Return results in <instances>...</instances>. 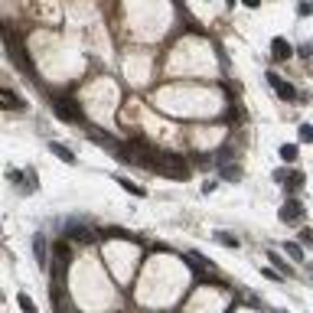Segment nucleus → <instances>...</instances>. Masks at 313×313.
<instances>
[{"label": "nucleus", "mask_w": 313, "mask_h": 313, "mask_svg": "<svg viewBox=\"0 0 313 313\" xmlns=\"http://www.w3.org/2000/svg\"><path fill=\"white\" fill-rule=\"evenodd\" d=\"M53 111H55V118L69 121V124H82V121H85L82 108H78L72 98H59V101H53Z\"/></svg>", "instance_id": "obj_1"}, {"label": "nucleus", "mask_w": 313, "mask_h": 313, "mask_svg": "<svg viewBox=\"0 0 313 313\" xmlns=\"http://www.w3.org/2000/svg\"><path fill=\"white\" fill-rule=\"evenodd\" d=\"M118 183L124 186L128 193H134V196H147V193H144V189H141V186H134V183H130V180H124V176H118Z\"/></svg>", "instance_id": "obj_14"}, {"label": "nucleus", "mask_w": 313, "mask_h": 313, "mask_svg": "<svg viewBox=\"0 0 313 313\" xmlns=\"http://www.w3.org/2000/svg\"><path fill=\"white\" fill-rule=\"evenodd\" d=\"M281 160H284V163H294V160H297V144H284V147H281Z\"/></svg>", "instance_id": "obj_10"}, {"label": "nucleus", "mask_w": 313, "mask_h": 313, "mask_svg": "<svg viewBox=\"0 0 313 313\" xmlns=\"http://www.w3.org/2000/svg\"><path fill=\"white\" fill-rule=\"evenodd\" d=\"M216 241H219V245H225V248H238V238H232L228 232H216Z\"/></svg>", "instance_id": "obj_11"}, {"label": "nucleus", "mask_w": 313, "mask_h": 313, "mask_svg": "<svg viewBox=\"0 0 313 313\" xmlns=\"http://www.w3.org/2000/svg\"><path fill=\"white\" fill-rule=\"evenodd\" d=\"M222 176H225V180H238L241 170H238V166H222Z\"/></svg>", "instance_id": "obj_16"}, {"label": "nucleus", "mask_w": 313, "mask_h": 313, "mask_svg": "<svg viewBox=\"0 0 313 313\" xmlns=\"http://www.w3.org/2000/svg\"><path fill=\"white\" fill-rule=\"evenodd\" d=\"M300 141H313V124H303L300 128Z\"/></svg>", "instance_id": "obj_18"}, {"label": "nucleus", "mask_w": 313, "mask_h": 313, "mask_svg": "<svg viewBox=\"0 0 313 313\" xmlns=\"http://www.w3.org/2000/svg\"><path fill=\"white\" fill-rule=\"evenodd\" d=\"M92 141H95L98 147H108V150H114V153L121 150V144L114 141V137H108V134H98V130H92Z\"/></svg>", "instance_id": "obj_6"}, {"label": "nucleus", "mask_w": 313, "mask_h": 313, "mask_svg": "<svg viewBox=\"0 0 313 313\" xmlns=\"http://www.w3.org/2000/svg\"><path fill=\"white\" fill-rule=\"evenodd\" d=\"M69 238H72V241H82V245H88V241H92V228L88 225H78V222H69Z\"/></svg>", "instance_id": "obj_3"}, {"label": "nucleus", "mask_w": 313, "mask_h": 313, "mask_svg": "<svg viewBox=\"0 0 313 313\" xmlns=\"http://www.w3.org/2000/svg\"><path fill=\"white\" fill-rule=\"evenodd\" d=\"M53 248H55V255H59V258H62V261H69V255H72V251H69V245H65V241H55Z\"/></svg>", "instance_id": "obj_15"}, {"label": "nucleus", "mask_w": 313, "mask_h": 313, "mask_svg": "<svg viewBox=\"0 0 313 313\" xmlns=\"http://www.w3.org/2000/svg\"><path fill=\"white\" fill-rule=\"evenodd\" d=\"M268 82H271V88L277 92V98H284V101H294V98H297V88L287 85V82H284L277 72H268Z\"/></svg>", "instance_id": "obj_2"}, {"label": "nucleus", "mask_w": 313, "mask_h": 313, "mask_svg": "<svg viewBox=\"0 0 313 313\" xmlns=\"http://www.w3.org/2000/svg\"><path fill=\"white\" fill-rule=\"evenodd\" d=\"M300 55H313V43H307V46H300Z\"/></svg>", "instance_id": "obj_19"}, {"label": "nucleus", "mask_w": 313, "mask_h": 313, "mask_svg": "<svg viewBox=\"0 0 313 313\" xmlns=\"http://www.w3.org/2000/svg\"><path fill=\"white\" fill-rule=\"evenodd\" d=\"M17 303H20V310H23V313H36V303H33L26 294H20V297H17Z\"/></svg>", "instance_id": "obj_12"}, {"label": "nucleus", "mask_w": 313, "mask_h": 313, "mask_svg": "<svg viewBox=\"0 0 313 313\" xmlns=\"http://www.w3.org/2000/svg\"><path fill=\"white\" fill-rule=\"evenodd\" d=\"M300 216H303V205L297 203V199H287L284 209H281V219H284V222H297Z\"/></svg>", "instance_id": "obj_5"}, {"label": "nucleus", "mask_w": 313, "mask_h": 313, "mask_svg": "<svg viewBox=\"0 0 313 313\" xmlns=\"http://www.w3.org/2000/svg\"><path fill=\"white\" fill-rule=\"evenodd\" d=\"M241 3H245V7H258L261 0H241Z\"/></svg>", "instance_id": "obj_20"}, {"label": "nucleus", "mask_w": 313, "mask_h": 313, "mask_svg": "<svg viewBox=\"0 0 313 313\" xmlns=\"http://www.w3.org/2000/svg\"><path fill=\"white\" fill-rule=\"evenodd\" d=\"M33 245H36V258H39V268H46V238L36 235L33 238Z\"/></svg>", "instance_id": "obj_9"}, {"label": "nucleus", "mask_w": 313, "mask_h": 313, "mask_svg": "<svg viewBox=\"0 0 313 313\" xmlns=\"http://www.w3.org/2000/svg\"><path fill=\"white\" fill-rule=\"evenodd\" d=\"M284 248H287V255H291L294 261H300V258H303V248H300V245H297V241H287Z\"/></svg>", "instance_id": "obj_13"}, {"label": "nucleus", "mask_w": 313, "mask_h": 313, "mask_svg": "<svg viewBox=\"0 0 313 313\" xmlns=\"http://www.w3.org/2000/svg\"><path fill=\"white\" fill-rule=\"evenodd\" d=\"M49 150H53L55 153V157H59V160H62V163H75V153H72V150H69V147H65V144H49Z\"/></svg>", "instance_id": "obj_7"}, {"label": "nucleus", "mask_w": 313, "mask_h": 313, "mask_svg": "<svg viewBox=\"0 0 313 313\" xmlns=\"http://www.w3.org/2000/svg\"><path fill=\"white\" fill-rule=\"evenodd\" d=\"M271 53H274V59H287V55H294V46L284 36H274L271 39Z\"/></svg>", "instance_id": "obj_4"}, {"label": "nucleus", "mask_w": 313, "mask_h": 313, "mask_svg": "<svg viewBox=\"0 0 313 313\" xmlns=\"http://www.w3.org/2000/svg\"><path fill=\"white\" fill-rule=\"evenodd\" d=\"M0 101H3V108H23L20 95H13V92H7V88H0Z\"/></svg>", "instance_id": "obj_8"}, {"label": "nucleus", "mask_w": 313, "mask_h": 313, "mask_svg": "<svg viewBox=\"0 0 313 313\" xmlns=\"http://www.w3.org/2000/svg\"><path fill=\"white\" fill-rule=\"evenodd\" d=\"M268 261H274V264H277V268H281L284 274H291V268H287V264H284V261L277 258V255H274V251H271V255H268Z\"/></svg>", "instance_id": "obj_17"}]
</instances>
